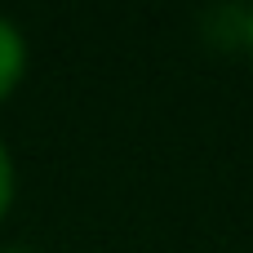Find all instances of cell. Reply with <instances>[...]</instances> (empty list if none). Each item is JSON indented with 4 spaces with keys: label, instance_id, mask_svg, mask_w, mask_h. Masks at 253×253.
<instances>
[{
    "label": "cell",
    "instance_id": "obj_3",
    "mask_svg": "<svg viewBox=\"0 0 253 253\" xmlns=\"http://www.w3.org/2000/svg\"><path fill=\"white\" fill-rule=\"evenodd\" d=\"M245 40H249V49H253V9H249V18H245Z\"/></svg>",
    "mask_w": 253,
    "mask_h": 253
},
{
    "label": "cell",
    "instance_id": "obj_2",
    "mask_svg": "<svg viewBox=\"0 0 253 253\" xmlns=\"http://www.w3.org/2000/svg\"><path fill=\"white\" fill-rule=\"evenodd\" d=\"M9 200H13V165H9V151L0 147V218L9 209Z\"/></svg>",
    "mask_w": 253,
    "mask_h": 253
},
{
    "label": "cell",
    "instance_id": "obj_1",
    "mask_svg": "<svg viewBox=\"0 0 253 253\" xmlns=\"http://www.w3.org/2000/svg\"><path fill=\"white\" fill-rule=\"evenodd\" d=\"M22 67H27V44H22L18 27L9 18H0V98L22 80Z\"/></svg>",
    "mask_w": 253,
    "mask_h": 253
}]
</instances>
